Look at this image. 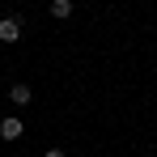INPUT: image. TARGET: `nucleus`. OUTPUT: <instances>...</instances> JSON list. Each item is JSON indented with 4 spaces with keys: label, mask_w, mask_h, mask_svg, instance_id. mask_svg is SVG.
<instances>
[{
    "label": "nucleus",
    "mask_w": 157,
    "mask_h": 157,
    "mask_svg": "<svg viewBox=\"0 0 157 157\" xmlns=\"http://www.w3.org/2000/svg\"><path fill=\"white\" fill-rule=\"evenodd\" d=\"M21 136H26V123H21L17 115H4V119H0V140L13 144V140H21Z\"/></svg>",
    "instance_id": "f257e3e1"
},
{
    "label": "nucleus",
    "mask_w": 157,
    "mask_h": 157,
    "mask_svg": "<svg viewBox=\"0 0 157 157\" xmlns=\"http://www.w3.org/2000/svg\"><path fill=\"white\" fill-rule=\"evenodd\" d=\"M21 38V17H0V43H17Z\"/></svg>",
    "instance_id": "f03ea898"
},
{
    "label": "nucleus",
    "mask_w": 157,
    "mask_h": 157,
    "mask_svg": "<svg viewBox=\"0 0 157 157\" xmlns=\"http://www.w3.org/2000/svg\"><path fill=\"white\" fill-rule=\"evenodd\" d=\"M9 98H13V106H30V98H34V89H30L26 81H13V85H9Z\"/></svg>",
    "instance_id": "7ed1b4c3"
},
{
    "label": "nucleus",
    "mask_w": 157,
    "mask_h": 157,
    "mask_svg": "<svg viewBox=\"0 0 157 157\" xmlns=\"http://www.w3.org/2000/svg\"><path fill=\"white\" fill-rule=\"evenodd\" d=\"M47 13H51L55 21H68V17H72V0H51V9H47Z\"/></svg>",
    "instance_id": "20e7f679"
},
{
    "label": "nucleus",
    "mask_w": 157,
    "mask_h": 157,
    "mask_svg": "<svg viewBox=\"0 0 157 157\" xmlns=\"http://www.w3.org/2000/svg\"><path fill=\"white\" fill-rule=\"evenodd\" d=\"M43 157H68V153H64V149H47Z\"/></svg>",
    "instance_id": "39448f33"
}]
</instances>
